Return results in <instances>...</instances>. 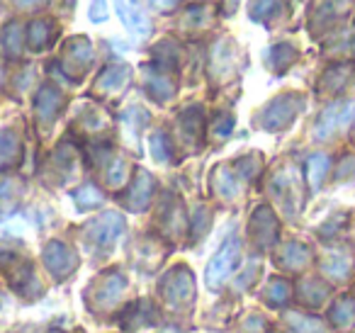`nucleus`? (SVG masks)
Returning a JSON list of instances; mask_svg holds the SVG:
<instances>
[{
    "label": "nucleus",
    "instance_id": "f257e3e1",
    "mask_svg": "<svg viewBox=\"0 0 355 333\" xmlns=\"http://www.w3.org/2000/svg\"><path fill=\"white\" fill-rule=\"evenodd\" d=\"M124 229V221L119 214H112V212H107V214H103L98 221H93L88 229V236L90 241H93L98 248L107 250L112 248V244L119 239V234H122Z\"/></svg>",
    "mask_w": 355,
    "mask_h": 333
},
{
    "label": "nucleus",
    "instance_id": "f03ea898",
    "mask_svg": "<svg viewBox=\"0 0 355 333\" xmlns=\"http://www.w3.org/2000/svg\"><path fill=\"white\" fill-rule=\"evenodd\" d=\"M236 260H239V244L236 241H227V244L217 250V255L209 260V268H207V284L209 287H219L222 280L234 270Z\"/></svg>",
    "mask_w": 355,
    "mask_h": 333
},
{
    "label": "nucleus",
    "instance_id": "7ed1b4c3",
    "mask_svg": "<svg viewBox=\"0 0 355 333\" xmlns=\"http://www.w3.org/2000/svg\"><path fill=\"white\" fill-rule=\"evenodd\" d=\"M114 10H117L122 25L132 32V37H137V40H146L151 25H148V17L139 10V6L134 3V0H114Z\"/></svg>",
    "mask_w": 355,
    "mask_h": 333
},
{
    "label": "nucleus",
    "instance_id": "20e7f679",
    "mask_svg": "<svg viewBox=\"0 0 355 333\" xmlns=\"http://www.w3.org/2000/svg\"><path fill=\"white\" fill-rule=\"evenodd\" d=\"M44 260L56 278H66L69 273H73L76 263H78L76 255H73V250L66 248L64 244H56V241L54 244H49V248L44 250Z\"/></svg>",
    "mask_w": 355,
    "mask_h": 333
},
{
    "label": "nucleus",
    "instance_id": "39448f33",
    "mask_svg": "<svg viewBox=\"0 0 355 333\" xmlns=\"http://www.w3.org/2000/svg\"><path fill=\"white\" fill-rule=\"evenodd\" d=\"M61 105H64V98L59 95V90L46 85V88H42L40 95H37V117H40L44 124L51 122V119L59 114Z\"/></svg>",
    "mask_w": 355,
    "mask_h": 333
},
{
    "label": "nucleus",
    "instance_id": "423d86ee",
    "mask_svg": "<svg viewBox=\"0 0 355 333\" xmlns=\"http://www.w3.org/2000/svg\"><path fill=\"white\" fill-rule=\"evenodd\" d=\"M350 114H353V105H336V108L326 110V112L321 114L319 124H316V134H319V137H326L331 129L348 122Z\"/></svg>",
    "mask_w": 355,
    "mask_h": 333
},
{
    "label": "nucleus",
    "instance_id": "0eeeda50",
    "mask_svg": "<svg viewBox=\"0 0 355 333\" xmlns=\"http://www.w3.org/2000/svg\"><path fill=\"white\" fill-rule=\"evenodd\" d=\"M151 192H153V180L146 171H139L137 180L132 185V195H129V207L132 210H144L151 200Z\"/></svg>",
    "mask_w": 355,
    "mask_h": 333
},
{
    "label": "nucleus",
    "instance_id": "6e6552de",
    "mask_svg": "<svg viewBox=\"0 0 355 333\" xmlns=\"http://www.w3.org/2000/svg\"><path fill=\"white\" fill-rule=\"evenodd\" d=\"M17 158H20V142L10 129H6L0 134V168L12 166Z\"/></svg>",
    "mask_w": 355,
    "mask_h": 333
},
{
    "label": "nucleus",
    "instance_id": "1a4fd4ad",
    "mask_svg": "<svg viewBox=\"0 0 355 333\" xmlns=\"http://www.w3.org/2000/svg\"><path fill=\"white\" fill-rule=\"evenodd\" d=\"M190 292H193V280H190V275L185 273V270H178L175 275L168 278L166 294L171 299H185V297H190Z\"/></svg>",
    "mask_w": 355,
    "mask_h": 333
},
{
    "label": "nucleus",
    "instance_id": "9d476101",
    "mask_svg": "<svg viewBox=\"0 0 355 333\" xmlns=\"http://www.w3.org/2000/svg\"><path fill=\"white\" fill-rule=\"evenodd\" d=\"M0 46L6 51L8 56H17L20 54V46H22V40H20V25L12 22V25L6 27L3 37H0Z\"/></svg>",
    "mask_w": 355,
    "mask_h": 333
},
{
    "label": "nucleus",
    "instance_id": "9b49d317",
    "mask_svg": "<svg viewBox=\"0 0 355 333\" xmlns=\"http://www.w3.org/2000/svg\"><path fill=\"white\" fill-rule=\"evenodd\" d=\"M32 35H30V46L32 49H44V46H49L51 42V22L46 20H37L35 25H32Z\"/></svg>",
    "mask_w": 355,
    "mask_h": 333
},
{
    "label": "nucleus",
    "instance_id": "f8f14e48",
    "mask_svg": "<svg viewBox=\"0 0 355 333\" xmlns=\"http://www.w3.org/2000/svg\"><path fill=\"white\" fill-rule=\"evenodd\" d=\"M73 200L78 202L80 210H90V207H95V205L103 202V192H100L95 185H83L80 190L73 192Z\"/></svg>",
    "mask_w": 355,
    "mask_h": 333
},
{
    "label": "nucleus",
    "instance_id": "ddd939ff",
    "mask_svg": "<svg viewBox=\"0 0 355 333\" xmlns=\"http://www.w3.org/2000/svg\"><path fill=\"white\" fill-rule=\"evenodd\" d=\"M127 76H129V71L124 69V66H119V69H110V71H105V76L98 80V88L100 90H117L124 85Z\"/></svg>",
    "mask_w": 355,
    "mask_h": 333
},
{
    "label": "nucleus",
    "instance_id": "4468645a",
    "mask_svg": "<svg viewBox=\"0 0 355 333\" xmlns=\"http://www.w3.org/2000/svg\"><path fill=\"white\" fill-rule=\"evenodd\" d=\"M148 88L153 90V95H156L158 100H168L173 95V90H175V85H173L171 78H166V76L156 74L153 78H148Z\"/></svg>",
    "mask_w": 355,
    "mask_h": 333
},
{
    "label": "nucleus",
    "instance_id": "2eb2a0df",
    "mask_svg": "<svg viewBox=\"0 0 355 333\" xmlns=\"http://www.w3.org/2000/svg\"><path fill=\"white\" fill-rule=\"evenodd\" d=\"M69 59L71 61L80 59V64L88 66L90 64V44H88V42H85V40L71 42V46H69Z\"/></svg>",
    "mask_w": 355,
    "mask_h": 333
},
{
    "label": "nucleus",
    "instance_id": "dca6fc26",
    "mask_svg": "<svg viewBox=\"0 0 355 333\" xmlns=\"http://www.w3.org/2000/svg\"><path fill=\"white\" fill-rule=\"evenodd\" d=\"M151 151H153V158L156 161H168V153H171V144H168L166 134L156 132L151 137Z\"/></svg>",
    "mask_w": 355,
    "mask_h": 333
},
{
    "label": "nucleus",
    "instance_id": "f3484780",
    "mask_svg": "<svg viewBox=\"0 0 355 333\" xmlns=\"http://www.w3.org/2000/svg\"><path fill=\"white\" fill-rule=\"evenodd\" d=\"M124 178H127V163H124L122 158H117V161L112 163V168H110V173H107V182L112 187H119L124 182Z\"/></svg>",
    "mask_w": 355,
    "mask_h": 333
},
{
    "label": "nucleus",
    "instance_id": "a211bd4d",
    "mask_svg": "<svg viewBox=\"0 0 355 333\" xmlns=\"http://www.w3.org/2000/svg\"><path fill=\"white\" fill-rule=\"evenodd\" d=\"M275 8H277V0H256L253 3V17H266Z\"/></svg>",
    "mask_w": 355,
    "mask_h": 333
},
{
    "label": "nucleus",
    "instance_id": "6ab92c4d",
    "mask_svg": "<svg viewBox=\"0 0 355 333\" xmlns=\"http://www.w3.org/2000/svg\"><path fill=\"white\" fill-rule=\"evenodd\" d=\"M90 17H93L95 22H105V20H107L105 0H93V6H90Z\"/></svg>",
    "mask_w": 355,
    "mask_h": 333
},
{
    "label": "nucleus",
    "instance_id": "aec40b11",
    "mask_svg": "<svg viewBox=\"0 0 355 333\" xmlns=\"http://www.w3.org/2000/svg\"><path fill=\"white\" fill-rule=\"evenodd\" d=\"M146 3L153 8V10H161V12L173 10V8H175V0H146Z\"/></svg>",
    "mask_w": 355,
    "mask_h": 333
},
{
    "label": "nucleus",
    "instance_id": "412c9836",
    "mask_svg": "<svg viewBox=\"0 0 355 333\" xmlns=\"http://www.w3.org/2000/svg\"><path fill=\"white\" fill-rule=\"evenodd\" d=\"M232 124H234V119L232 117H219L217 119V124H214V129H217V134L219 137H224V134H229V129H232Z\"/></svg>",
    "mask_w": 355,
    "mask_h": 333
},
{
    "label": "nucleus",
    "instance_id": "4be33fe9",
    "mask_svg": "<svg viewBox=\"0 0 355 333\" xmlns=\"http://www.w3.org/2000/svg\"><path fill=\"white\" fill-rule=\"evenodd\" d=\"M37 3H42V0H15V6H20V8H32V6H37Z\"/></svg>",
    "mask_w": 355,
    "mask_h": 333
},
{
    "label": "nucleus",
    "instance_id": "5701e85b",
    "mask_svg": "<svg viewBox=\"0 0 355 333\" xmlns=\"http://www.w3.org/2000/svg\"><path fill=\"white\" fill-rule=\"evenodd\" d=\"M0 83H3V69H0Z\"/></svg>",
    "mask_w": 355,
    "mask_h": 333
}]
</instances>
